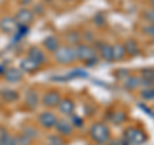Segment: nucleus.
I'll return each mask as SVG.
<instances>
[{"label": "nucleus", "mask_w": 154, "mask_h": 145, "mask_svg": "<svg viewBox=\"0 0 154 145\" xmlns=\"http://www.w3.org/2000/svg\"><path fill=\"white\" fill-rule=\"evenodd\" d=\"M90 135L98 144H105L109 141V128L104 123H95L90 128Z\"/></svg>", "instance_id": "obj_1"}, {"label": "nucleus", "mask_w": 154, "mask_h": 145, "mask_svg": "<svg viewBox=\"0 0 154 145\" xmlns=\"http://www.w3.org/2000/svg\"><path fill=\"white\" fill-rule=\"evenodd\" d=\"M55 60L60 64H71L76 60V54L75 49H72L71 46H59L54 51Z\"/></svg>", "instance_id": "obj_2"}, {"label": "nucleus", "mask_w": 154, "mask_h": 145, "mask_svg": "<svg viewBox=\"0 0 154 145\" xmlns=\"http://www.w3.org/2000/svg\"><path fill=\"white\" fill-rule=\"evenodd\" d=\"M125 137H126L127 141H130L132 145H140L146 140L145 134L137 128H134V127H130L125 131Z\"/></svg>", "instance_id": "obj_3"}, {"label": "nucleus", "mask_w": 154, "mask_h": 145, "mask_svg": "<svg viewBox=\"0 0 154 145\" xmlns=\"http://www.w3.org/2000/svg\"><path fill=\"white\" fill-rule=\"evenodd\" d=\"M75 54H76V59H80V60H85L88 62L90 59L95 58V51L93 48H90L85 44H80L76 46L75 49Z\"/></svg>", "instance_id": "obj_4"}, {"label": "nucleus", "mask_w": 154, "mask_h": 145, "mask_svg": "<svg viewBox=\"0 0 154 145\" xmlns=\"http://www.w3.org/2000/svg\"><path fill=\"white\" fill-rule=\"evenodd\" d=\"M14 18H16L18 25L27 26L33 21V12L30 11V9H27V8H22V9H19V11L17 12V14H16V17Z\"/></svg>", "instance_id": "obj_5"}, {"label": "nucleus", "mask_w": 154, "mask_h": 145, "mask_svg": "<svg viewBox=\"0 0 154 145\" xmlns=\"http://www.w3.org/2000/svg\"><path fill=\"white\" fill-rule=\"evenodd\" d=\"M18 28V23L14 17H4L0 19V30L5 33H13Z\"/></svg>", "instance_id": "obj_6"}, {"label": "nucleus", "mask_w": 154, "mask_h": 145, "mask_svg": "<svg viewBox=\"0 0 154 145\" xmlns=\"http://www.w3.org/2000/svg\"><path fill=\"white\" fill-rule=\"evenodd\" d=\"M57 121H58V118L55 117V114L51 112H42L38 116V123L45 128H53L55 126Z\"/></svg>", "instance_id": "obj_7"}, {"label": "nucleus", "mask_w": 154, "mask_h": 145, "mask_svg": "<svg viewBox=\"0 0 154 145\" xmlns=\"http://www.w3.org/2000/svg\"><path fill=\"white\" fill-rule=\"evenodd\" d=\"M60 99L62 98L58 91H49V93H46L42 96V104L48 108H54V107H58Z\"/></svg>", "instance_id": "obj_8"}, {"label": "nucleus", "mask_w": 154, "mask_h": 145, "mask_svg": "<svg viewBox=\"0 0 154 145\" xmlns=\"http://www.w3.org/2000/svg\"><path fill=\"white\" fill-rule=\"evenodd\" d=\"M54 128L57 130V132L60 135V136H68L73 131V126L71 125V122L66 119H58Z\"/></svg>", "instance_id": "obj_9"}, {"label": "nucleus", "mask_w": 154, "mask_h": 145, "mask_svg": "<svg viewBox=\"0 0 154 145\" xmlns=\"http://www.w3.org/2000/svg\"><path fill=\"white\" fill-rule=\"evenodd\" d=\"M3 76L9 84H16V82L21 81L23 79V72L22 69H18V68H8Z\"/></svg>", "instance_id": "obj_10"}, {"label": "nucleus", "mask_w": 154, "mask_h": 145, "mask_svg": "<svg viewBox=\"0 0 154 145\" xmlns=\"http://www.w3.org/2000/svg\"><path fill=\"white\" fill-rule=\"evenodd\" d=\"M28 58H30V59H32L33 62H36L38 66L44 64L45 62H46V55H45V53L42 51L41 49H38V48H35V46L30 48V50H28Z\"/></svg>", "instance_id": "obj_11"}, {"label": "nucleus", "mask_w": 154, "mask_h": 145, "mask_svg": "<svg viewBox=\"0 0 154 145\" xmlns=\"http://www.w3.org/2000/svg\"><path fill=\"white\" fill-rule=\"evenodd\" d=\"M58 108H59V112L62 114L71 116L75 110V104L71 99H60L59 104H58Z\"/></svg>", "instance_id": "obj_12"}, {"label": "nucleus", "mask_w": 154, "mask_h": 145, "mask_svg": "<svg viewBox=\"0 0 154 145\" xmlns=\"http://www.w3.org/2000/svg\"><path fill=\"white\" fill-rule=\"evenodd\" d=\"M21 69H22V72H28V73H33L35 71H37L38 69V66L36 62H33L32 59H30V58H25V59H22L21 60Z\"/></svg>", "instance_id": "obj_13"}, {"label": "nucleus", "mask_w": 154, "mask_h": 145, "mask_svg": "<svg viewBox=\"0 0 154 145\" xmlns=\"http://www.w3.org/2000/svg\"><path fill=\"white\" fill-rule=\"evenodd\" d=\"M25 103H26V105L30 109H35L37 107L38 98H37V94L35 93V91L30 90L28 93H26V95H25Z\"/></svg>", "instance_id": "obj_14"}, {"label": "nucleus", "mask_w": 154, "mask_h": 145, "mask_svg": "<svg viewBox=\"0 0 154 145\" xmlns=\"http://www.w3.org/2000/svg\"><path fill=\"white\" fill-rule=\"evenodd\" d=\"M44 46L46 48V50L54 53L58 48L60 46L59 45V40H58L57 37H54V36H49V37H46L44 40Z\"/></svg>", "instance_id": "obj_15"}, {"label": "nucleus", "mask_w": 154, "mask_h": 145, "mask_svg": "<svg viewBox=\"0 0 154 145\" xmlns=\"http://www.w3.org/2000/svg\"><path fill=\"white\" fill-rule=\"evenodd\" d=\"M100 51V55L105 62H112L113 60V50H112V46L108 45V44H103L102 48L99 49Z\"/></svg>", "instance_id": "obj_16"}, {"label": "nucleus", "mask_w": 154, "mask_h": 145, "mask_svg": "<svg viewBox=\"0 0 154 145\" xmlns=\"http://www.w3.org/2000/svg\"><path fill=\"white\" fill-rule=\"evenodd\" d=\"M123 48H125V50H126V53H128V55H131V57H135V55L139 54L137 44L134 40H127L126 42H125Z\"/></svg>", "instance_id": "obj_17"}, {"label": "nucleus", "mask_w": 154, "mask_h": 145, "mask_svg": "<svg viewBox=\"0 0 154 145\" xmlns=\"http://www.w3.org/2000/svg\"><path fill=\"white\" fill-rule=\"evenodd\" d=\"M112 50H113V60H121L126 55V50H125L123 45L116 44L112 46Z\"/></svg>", "instance_id": "obj_18"}, {"label": "nucleus", "mask_w": 154, "mask_h": 145, "mask_svg": "<svg viewBox=\"0 0 154 145\" xmlns=\"http://www.w3.org/2000/svg\"><path fill=\"white\" fill-rule=\"evenodd\" d=\"M141 85V80H139L136 76H128L125 82V88L128 90H134Z\"/></svg>", "instance_id": "obj_19"}, {"label": "nucleus", "mask_w": 154, "mask_h": 145, "mask_svg": "<svg viewBox=\"0 0 154 145\" xmlns=\"http://www.w3.org/2000/svg\"><path fill=\"white\" fill-rule=\"evenodd\" d=\"M0 145H17V137L4 132L0 136Z\"/></svg>", "instance_id": "obj_20"}, {"label": "nucleus", "mask_w": 154, "mask_h": 145, "mask_svg": "<svg viewBox=\"0 0 154 145\" xmlns=\"http://www.w3.org/2000/svg\"><path fill=\"white\" fill-rule=\"evenodd\" d=\"M2 98L5 101L11 103V101H14L18 99V94H17V91H14V90H4V91H2Z\"/></svg>", "instance_id": "obj_21"}, {"label": "nucleus", "mask_w": 154, "mask_h": 145, "mask_svg": "<svg viewBox=\"0 0 154 145\" xmlns=\"http://www.w3.org/2000/svg\"><path fill=\"white\" fill-rule=\"evenodd\" d=\"M66 39H67V41H68L71 45H77L79 44V41H80V33L77 31H71V32L67 33Z\"/></svg>", "instance_id": "obj_22"}, {"label": "nucleus", "mask_w": 154, "mask_h": 145, "mask_svg": "<svg viewBox=\"0 0 154 145\" xmlns=\"http://www.w3.org/2000/svg\"><path fill=\"white\" fill-rule=\"evenodd\" d=\"M140 96L144 100H154V88H149L143 90L140 93Z\"/></svg>", "instance_id": "obj_23"}, {"label": "nucleus", "mask_w": 154, "mask_h": 145, "mask_svg": "<svg viewBox=\"0 0 154 145\" xmlns=\"http://www.w3.org/2000/svg\"><path fill=\"white\" fill-rule=\"evenodd\" d=\"M48 140H49V145H64L66 144L60 135H51Z\"/></svg>", "instance_id": "obj_24"}, {"label": "nucleus", "mask_w": 154, "mask_h": 145, "mask_svg": "<svg viewBox=\"0 0 154 145\" xmlns=\"http://www.w3.org/2000/svg\"><path fill=\"white\" fill-rule=\"evenodd\" d=\"M126 119V116L122 112H117V113H113V117H112V122L114 125H118V123H122L123 121Z\"/></svg>", "instance_id": "obj_25"}, {"label": "nucleus", "mask_w": 154, "mask_h": 145, "mask_svg": "<svg viewBox=\"0 0 154 145\" xmlns=\"http://www.w3.org/2000/svg\"><path fill=\"white\" fill-rule=\"evenodd\" d=\"M23 135H26V136L32 140V139H35L37 136V131L33 127H26L25 130H23Z\"/></svg>", "instance_id": "obj_26"}, {"label": "nucleus", "mask_w": 154, "mask_h": 145, "mask_svg": "<svg viewBox=\"0 0 154 145\" xmlns=\"http://www.w3.org/2000/svg\"><path fill=\"white\" fill-rule=\"evenodd\" d=\"M143 16H144V18H145L149 23H154V8H153V9H148V11H145Z\"/></svg>", "instance_id": "obj_27"}, {"label": "nucleus", "mask_w": 154, "mask_h": 145, "mask_svg": "<svg viewBox=\"0 0 154 145\" xmlns=\"http://www.w3.org/2000/svg\"><path fill=\"white\" fill-rule=\"evenodd\" d=\"M30 141L31 140L23 134L19 135V136L17 137V145H30Z\"/></svg>", "instance_id": "obj_28"}, {"label": "nucleus", "mask_w": 154, "mask_h": 145, "mask_svg": "<svg viewBox=\"0 0 154 145\" xmlns=\"http://www.w3.org/2000/svg\"><path fill=\"white\" fill-rule=\"evenodd\" d=\"M143 30H144V32H145L146 35L154 37V23H149V25L144 27Z\"/></svg>", "instance_id": "obj_29"}, {"label": "nucleus", "mask_w": 154, "mask_h": 145, "mask_svg": "<svg viewBox=\"0 0 154 145\" xmlns=\"http://www.w3.org/2000/svg\"><path fill=\"white\" fill-rule=\"evenodd\" d=\"M72 122H73L72 126H75V127H82V119H81L80 117H77V116H73V118H72Z\"/></svg>", "instance_id": "obj_30"}, {"label": "nucleus", "mask_w": 154, "mask_h": 145, "mask_svg": "<svg viewBox=\"0 0 154 145\" xmlns=\"http://www.w3.org/2000/svg\"><path fill=\"white\" fill-rule=\"evenodd\" d=\"M82 39H84L85 41H93V40H94V33L91 32V31L85 32V33H84V36H82Z\"/></svg>", "instance_id": "obj_31"}, {"label": "nucleus", "mask_w": 154, "mask_h": 145, "mask_svg": "<svg viewBox=\"0 0 154 145\" xmlns=\"http://www.w3.org/2000/svg\"><path fill=\"white\" fill-rule=\"evenodd\" d=\"M5 71H7L5 66H0V75H4L5 73Z\"/></svg>", "instance_id": "obj_32"}, {"label": "nucleus", "mask_w": 154, "mask_h": 145, "mask_svg": "<svg viewBox=\"0 0 154 145\" xmlns=\"http://www.w3.org/2000/svg\"><path fill=\"white\" fill-rule=\"evenodd\" d=\"M36 9H37V13H38V14H42V8H41L40 5H36V7H35V11H36Z\"/></svg>", "instance_id": "obj_33"}, {"label": "nucleus", "mask_w": 154, "mask_h": 145, "mask_svg": "<svg viewBox=\"0 0 154 145\" xmlns=\"http://www.w3.org/2000/svg\"><path fill=\"white\" fill-rule=\"evenodd\" d=\"M108 145H119V143H118V141H116V140H112V141H109V143H108Z\"/></svg>", "instance_id": "obj_34"}, {"label": "nucleus", "mask_w": 154, "mask_h": 145, "mask_svg": "<svg viewBox=\"0 0 154 145\" xmlns=\"http://www.w3.org/2000/svg\"><path fill=\"white\" fill-rule=\"evenodd\" d=\"M150 5L154 8V0H150Z\"/></svg>", "instance_id": "obj_35"}]
</instances>
